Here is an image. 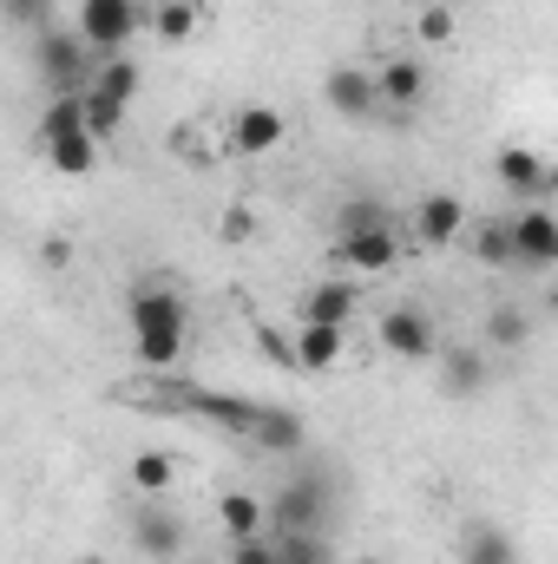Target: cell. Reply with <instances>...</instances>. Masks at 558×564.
Listing matches in <instances>:
<instances>
[{
  "label": "cell",
  "mask_w": 558,
  "mask_h": 564,
  "mask_svg": "<svg viewBox=\"0 0 558 564\" xmlns=\"http://www.w3.org/2000/svg\"><path fill=\"white\" fill-rule=\"evenodd\" d=\"M126 322H132L139 368H151V375L178 368L184 335H191V308H184V295H178L171 282H139V289L126 295Z\"/></svg>",
  "instance_id": "1"
},
{
  "label": "cell",
  "mask_w": 558,
  "mask_h": 564,
  "mask_svg": "<svg viewBox=\"0 0 558 564\" xmlns=\"http://www.w3.org/2000/svg\"><path fill=\"white\" fill-rule=\"evenodd\" d=\"M33 73H40L53 93H86L93 53H86V40H79L73 26H40V40H33Z\"/></svg>",
  "instance_id": "2"
},
{
  "label": "cell",
  "mask_w": 558,
  "mask_h": 564,
  "mask_svg": "<svg viewBox=\"0 0 558 564\" xmlns=\"http://www.w3.org/2000/svg\"><path fill=\"white\" fill-rule=\"evenodd\" d=\"M144 26V7L139 0H79V40H86V53H126L132 46V33Z\"/></svg>",
  "instance_id": "3"
},
{
  "label": "cell",
  "mask_w": 558,
  "mask_h": 564,
  "mask_svg": "<svg viewBox=\"0 0 558 564\" xmlns=\"http://www.w3.org/2000/svg\"><path fill=\"white\" fill-rule=\"evenodd\" d=\"M171 388H178V381H171ZM171 401H178L184 414H197V421L224 426L230 440H250V433H257V414H264V401H250V394H224V388H197V381L178 388Z\"/></svg>",
  "instance_id": "4"
},
{
  "label": "cell",
  "mask_w": 558,
  "mask_h": 564,
  "mask_svg": "<svg viewBox=\"0 0 558 564\" xmlns=\"http://www.w3.org/2000/svg\"><path fill=\"white\" fill-rule=\"evenodd\" d=\"M335 257H342L348 276H388L401 263V224H388V230H342Z\"/></svg>",
  "instance_id": "5"
},
{
  "label": "cell",
  "mask_w": 558,
  "mask_h": 564,
  "mask_svg": "<svg viewBox=\"0 0 558 564\" xmlns=\"http://www.w3.org/2000/svg\"><path fill=\"white\" fill-rule=\"evenodd\" d=\"M513 224V263L519 270H552L558 263V217L552 204H526L519 217H506Z\"/></svg>",
  "instance_id": "6"
},
{
  "label": "cell",
  "mask_w": 558,
  "mask_h": 564,
  "mask_svg": "<svg viewBox=\"0 0 558 564\" xmlns=\"http://www.w3.org/2000/svg\"><path fill=\"white\" fill-rule=\"evenodd\" d=\"M408 230H415L420 250H447L453 237H466V204H460L453 191H433V197H420V204H415Z\"/></svg>",
  "instance_id": "7"
},
{
  "label": "cell",
  "mask_w": 558,
  "mask_h": 564,
  "mask_svg": "<svg viewBox=\"0 0 558 564\" xmlns=\"http://www.w3.org/2000/svg\"><path fill=\"white\" fill-rule=\"evenodd\" d=\"M224 139H230L237 158H270V151H282V139H289V119H282L277 106H244Z\"/></svg>",
  "instance_id": "8"
},
{
  "label": "cell",
  "mask_w": 558,
  "mask_h": 564,
  "mask_svg": "<svg viewBox=\"0 0 558 564\" xmlns=\"http://www.w3.org/2000/svg\"><path fill=\"white\" fill-rule=\"evenodd\" d=\"M132 539H139L144 558L171 564L184 552V519L171 512V506H158V499H139V512H132Z\"/></svg>",
  "instance_id": "9"
},
{
  "label": "cell",
  "mask_w": 558,
  "mask_h": 564,
  "mask_svg": "<svg viewBox=\"0 0 558 564\" xmlns=\"http://www.w3.org/2000/svg\"><path fill=\"white\" fill-rule=\"evenodd\" d=\"M375 335H382V348L401 355V361H427V355L440 348V335H433V322H427L420 308H388V315L375 322Z\"/></svg>",
  "instance_id": "10"
},
{
  "label": "cell",
  "mask_w": 558,
  "mask_h": 564,
  "mask_svg": "<svg viewBox=\"0 0 558 564\" xmlns=\"http://www.w3.org/2000/svg\"><path fill=\"white\" fill-rule=\"evenodd\" d=\"M264 519H277L282 539H315V525H322V486H315V479L282 486V499L264 506Z\"/></svg>",
  "instance_id": "11"
},
{
  "label": "cell",
  "mask_w": 558,
  "mask_h": 564,
  "mask_svg": "<svg viewBox=\"0 0 558 564\" xmlns=\"http://www.w3.org/2000/svg\"><path fill=\"white\" fill-rule=\"evenodd\" d=\"M322 99H329V112H342V119H375V112H382L375 73H362V66H329Z\"/></svg>",
  "instance_id": "12"
},
{
  "label": "cell",
  "mask_w": 558,
  "mask_h": 564,
  "mask_svg": "<svg viewBox=\"0 0 558 564\" xmlns=\"http://www.w3.org/2000/svg\"><path fill=\"white\" fill-rule=\"evenodd\" d=\"M289 355H296V368H302V375H329V368L348 355V328H329V322H296Z\"/></svg>",
  "instance_id": "13"
},
{
  "label": "cell",
  "mask_w": 558,
  "mask_h": 564,
  "mask_svg": "<svg viewBox=\"0 0 558 564\" xmlns=\"http://www.w3.org/2000/svg\"><path fill=\"white\" fill-rule=\"evenodd\" d=\"M420 93H427V66L420 59H388L382 73H375V99L408 126L415 119V106H420Z\"/></svg>",
  "instance_id": "14"
},
{
  "label": "cell",
  "mask_w": 558,
  "mask_h": 564,
  "mask_svg": "<svg viewBox=\"0 0 558 564\" xmlns=\"http://www.w3.org/2000/svg\"><path fill=\"white\" fill-rule=\"evenodd\" d=\"M355 282L348 276H335V282H315L309 295H302V322H329V328H348L355 322Z\"/></svg>",
  "instance_id": "15"
},
{
  "label": "cell",
  "mask_w": 558,
  "mask_h": 564,
  "mask_svg": "<svg viewBox=\"0 0 558 564\" xmlns=\"http://www.w3.org/2000/svg\"><path fill=\"white\" fill-rule=\"evenodd\" d=\"M500 177H506V191H526V197H546L552 191V164L533 144H506L500 151Z\"/></svg>",
  "instance_id": "16"
},
{
  "label": "cell",
  "mask_w": 558,
  "mask_h": 564,
  "mask_svg": "<svg viewBox=\"0 0 558 564\" xmlns=\"http://www.w3.org/2000/svg\"><path fill=\"white\" fill-rule=\"evenodd\" d=\"M86 86H93L99 99H112V106H126V112H132V99H139L144 79H139V66H132L126 53H112L106 66H93V79H86Z\"/></svg>",
  "instance_id": "17"
},
{
  "label": "cell",
  "mask_w": 558,
  "mask_h": 564,
  "mask_svg": "<svg viewBox=\"0 0 558 564\" xmlns=\"http://www.w3.org/2000/svg\"><path fill=\"white\" fill-rule=\"evenodd\" d=\"M302 433H309V426H302L296 408H270V401H264V414H257V433H250V440H257L264 453H296Z\"/></svg>",
  "instance_id": "18"
},
{
  "label": "cell",
  "mask_w": 558,
  "mask_h": 564,
  "mask_svg": "<svg viewBox=\"0 0 558 564\" xmlns=\"http://www.w3.org/2000/svg\"><path fill=\"white\" fill-rule=\"evenodd\" d=\"M466 243H473V257H480L486 270H519V263H513V224H506V217L473 224V230H466Z\"/></svg>",
  "instance_id": "19"
},
{
  "label": "cell",
  "mask_w": 558,
  "mask_h": 564,
  "mask_svg": "<svg viewBox=\"0 0 558 564\" xmlns=\"http://www.w3.org/2000/svg\"><path fill=\"white\" fill-rule=\"evenodd\" d=\"M217 525L230 532V545L237 539H257L264 532V499L257 492H217Z\"/></svg>",
  "instance_id": "20"
},
{
  "label": "cell",
  "mask_w": 558,
  "mask_h": 564,
  "mask_svg": "<svg viewBox=\"0 0 558 564\" xmlns=\"http://www.w3.org/2000/svg\"><path fill=\"white\" fill-rule=\"evenodd\" d=\"M46 164H53L60 177H93V171H99V139H86V132H66V139L46 144Z\"/></svg>",
  "instance_id": "21"
},
{
  "label": "cell",
  "mask_w": 558,
  "mask_h": 564,
  "mask_svg": "<svg viewBox=\"0 0 558 564\" xmlns=\"http://www.w3.org/2000/svg\"><path fill=\"white\" fill-rule=\"evenodd\" d=\"M460 564H519V545L500 525H466L460 539Z\"/></svg>",
  "instance_id": "22"
},
{
  "label": "cell",
  "mask_w": 558,
  "mask_h": 564,
  "mask_svg": "<svg viewBox=\"0 0 558 564\" xmlns=\"http://www.w3.org/2000/svg\"><path fill=\"white\" fill-rule=\"evenodd\" d=\"M66 132H86V106H79V93H53V106H46L40 126H33L40 151H46L53 139H66Z\"/></svg>",
  "instance_id": "23"
},
{
  "label": "cell",
  "mask_w": 558,
  "mask_h": 564,
  "mask_svg": "<svg viewBox=\"0 0 558 564\" xmlns=\"http://www.w3.org/2000/svg\"><path fill=\"white\" fill-rule=\"evenodd\" d=\"M440 368H447V394H460V401L486 388V355H480V348H447Z\"/></svg>",
  "instance_id": "24"
},
{
  "label": "cell",
  "mask_w": 558,
  "mask_h": 564,
  "mask_svg": "<svg viewBox=\"0 0 558 564\" xmlns=\"http://www.w3.org/2000/svg\"><path fill=\"white\" fill-rule=\"evenodd\" d=\"M171 486H178V459H171V453H139V459H132V492L164 499Z\"/></svg>",
  "instance_id": "25"
},
{
  "label": "cell",
  "mask_w": 558,
  "mask_h": 564,
  "mask_svg": "<svg viewBox=\"0 0 558 564\" xmlns=\"http://www.w3.org/2000/svg\"><path fill=\"white\" fill-rule=\"evenodd\" d=\"M144 26L158 33V40H191L197 33V0H158V13H144Z\"/></svg>",
  "instance_id": "26"
},
{
  "label": "cell",
  "mask_w": 558,
  "mask_h": 564,
  "mask_svg": "<svg viewBox=\"0 0 558 564\" xmlns=\"http://www.w3.org/2000/svg\"><path fill=\"white\" fill-rule=\"evenodd\" d=\"M79 106H86V139H119V126H126V106H112V99H99L93 86L79 93Z\"/></svg>",
  "instance_id": "27"
},
{
  "label": "cell",
  "mask_w": 558,
  "mask_h": 564,
  "mask_svg": "<svg viewBox=\"0 0 558 564\" xmlns=\"http://www.w3.org/2000/svg\"><path fill=\"white\" fill-rule=\"evenodd\" d=\"M486 335H493L500 348H519V341L533 335V322H526V308H506V302H500V308L486 315Z\"/></svg>",
  "instance_id": "28"
},
{
  "label": "cell",
  "mask_w": 558,
  "mask_h": 564,
  "mask_svg": "<svg viewBox=\"0 0 558 564\" xmlns=\"http://www.w3.org/2000/svg\"><path fill=\"white\" fill-rule=\"evenodd\" d=\"M395 217L375 204V197H355V204H342V230H388Z\"/></svg>",
  "instance_id": "29"
},
{
  "label": "cell",
  "mask_w": 558,
  "mask_h": 564,
  "mask_svg": "<svg viewBox=\"0 0 558 564\" xmlns=\"http://www.w3.org/2000/svg\"><path fill=\"white\" fill-rule=\"evenodd\" d=\"M0 20H13V26H46V0H0Z\"/></svg>",
  "instance_id": "30"
},
{
  "label": "cell",
  "mask_w": 558,
  "mask_h": 564,
  "mask_svg": "<svg viewBox=\"0 0 558 564\" xmlns=\"http://www.w3.org/2000/svg\"><path fill=\"white\" fill-rule=\"evenodd\" d=\"M230 564H282V552L264 545V539H237V545H230Z\"/></svg>",
  "instance_id": "31"
},
{
  "label": "cell",
  "mask_w": 558,
  "mask_h": 564,
  "mask_svg": "<svg viewBox=\"0 0 558 564\" xmlns=\"http://www.w3.org/2000/svg\"><path fill=\"white\" fill-rule=\"evenodd\" d=\"M257 341H264V355H270L277 368H296V355H289V335H282V328H270V322H264V328H257Z\"/></svg>",
  "instance_id": "32"
},
{
  "label": "cell",
  "mask_w": 558,
  "mask_h": 564,
  "mask_svg": "<svg viewBox=\"0 0 558 564\" xmlns=\"http://www.w3.org/2000/svg\"><path fill=\"white\" fill-rule=\"evenodd\" d=\"M453 33V7H427L420 13V40H447Z\"/></svg>",
  "instance_id": "33"
},
{
  "label": "cell",
  "mask_w": 558,
  "mask_h": 564,
  "mask_svg": "<svg viewBox=\"0 0 558 564\" xmlns=\"http://www.w3.org/2000/svg\"><path fill=\"white\" fill-rule=\"evenodd\" d=\"M250 230H257V217H250L244 204H230V210H224V237H230V243H244Z\"/></svg>",
  "instance_id": "34"
},
{
  "label": "cell",
  "mask_w": 558,
  "mask_h": 564,
  "mask_svg": "<svg viewBox=\"0 0 558 564\" xmlns=\"http://www.w3.org/2000/svg\"><path fill=\"white\" fill-rule=\"evenodd\" d=\"M348 564H382V558H348Z\"/></svg>",
  "instance_id": "35"
},
{
  "label": "cell",
  "mask_w": 558,
  "mask_h": 564,
  "mask_svg": "<svg viewBox=\"0 0 558 564\" xmlns=\"http://www.w3.org/2000/svg\"><path fill=\"white\" fill-rule=\"evenodd\" d=\"M447 7H460V0H447Z\"/></svg>",
  "instance_id": "36"
}]
</instances>
